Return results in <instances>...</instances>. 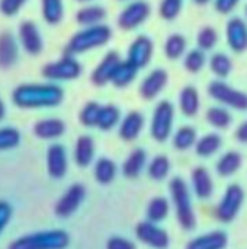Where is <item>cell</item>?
I'll return each mask as SVG.
<instances>
[{
  "mask_svg": "<svg viewBox=\"0 0 247 249\" xmlns=\"http://www.w3.org/2000/svg\"><path fill=\"white\" fill-rule=\"evenodd\" d=\"M208 95L224 105L226 108H231L236 111H247V93L239 90L223 80H214L207 88Z\"/></svg>",
  "mask_w": 247,
  "mask_h": 249,
  "instance_id": "8992f818",
  "label": "cell"
},
{
  "mask_svg": "<svg viewBox=\"0 0 247 249\" xmlns=\"http://www.w3.org/2000/svg\"><path fill=\"white\" fill-rule=\"evenodd\" d=\"M169 193L179 225L185 231H194L197 226V214L194 212L191 191L186 182L182 178L175 177L169 184Z\"/></svg>",
  "mask_w": 247,
  "mask_h": 249,
  "instance_id": "7a4b0ae2",
  "label": "cell"
},
{
  "mask_svg": "<svg viewBox=\"0 0 247 249\" xmlns=\"http://www.w3.org/2000/svg\"><path fill=\"white\" fill-rule=\"evenodd\" d=\"M122 1H124V0H122Z\"/></svg>",
  "mask_w": 247,
  "mask_h": 249,
  "instance_id": "db71d44e",
  "label": "cell"
},
{
  "mask_svg": "<svg viewBox=\"0 0 247 249\" xmlns=\"http://www.w3.org/2000/svg\"><path fill=\"white\" fill-rule=\"evenodd\" d=\"M172 140H173V147L183 152V150H188L191 147H195V144L198 142V134H197V130L194 127L183 125L173 134Z\"/></svg>",
  "mask_w": 247,
  "mask_h": 249,
  "instance_id": "1f68e13d",
  "label": "cell"
},
{
  "mask_svg": "<svg viewBox=\"0 0 247 249\" xmlns=\"http://www.w3.org/2000/svg\"><path fill=\"white\" fill-rule=\"evenodd\" d=\"M47 169L51 178L60 179L67 172V153L63 144H51L47 152Z\"/></svg>",
  "mask_w": 247,
  "mask_h": 249,
  "instance_id": "2e32d148",
  "label": "cell"
},
{
  "mask_svg": "<svg viewBox=\"0 0 247 249\" xmlns=\"http://www.w3.org/2000/svg\"><path fill=\"white\" fill-rule=\"evenodd\" d=\"M150 15V4L146 0H135L130 3L118 16V26L124 31H132L138 28Z\"/></svg>",
  "mask_w": 247,
  "mask_h": 249,
  "instance_id": "30bf717a",
  "label": "cell"
},
{
  "mask_svg": "<svg viewBox=\"0 0 247 249\" xmlns=\"http://www.w3.org/2000/svg\"><path fill=\"white\" fill-rule=\"evenodd\" d=\"M195 3H198V4H207L210 0H194Z\"/></svg>",
  "mask_w": 247,
  "mask_h": 249,
  "instance_id": "f907efd6",
  "label": "cell"
},
{
  "mask_svg": "<svg viewBox=\"0 0 247 249\" xmlns=\"http://www.w3.org/2000/svg\"><path fill=\"white\" fill-rule=\"evenodd\" d=\"M229 244V236L223 231H213L199 235L188 242L185 249H226Z\"/></svg>",
  "mask_w": 247,
  "mask_h": 249,
  "instance_id": "d6986e66",
  "label": "cell"
},
{
  "mask_svg": "<svg viewBox=\"0 0 247 249\" xmlns=\"http://www.w3.org/2000/svg\"><path fill=\"white\" fill-rule=\"evenodd\" d=\"M70 244V236L64 231H45L32 235H25L10 244L9 249H66Z\"/></svg>",
  "mask_w": 247,
  "mask_h": 249,
  "instance_id": "277c9868",
  "label": "cell"
},
{
  "mask_svg": "<svg viewBox=\"0 0 247 249\" xmlns=\"http://www.w3.org/2000/svg\"><path fill=\"white\" fill-rule=\"evenodd\" d=\"M26 3V0H0V12L6 16H13Z\"/></svg>",
  "mask_w": 247,
  "mask_h": 249,
  "instance_id": "ee69618b",
  "label": "cell"
},
{
  "mask_svg": "<svg viewBox=\"0 0 247 249\" xmlns=\"http://www.w3.org/2000/svg\"><path fill=\"white\" fill-rule=\"evenodd\" d=\"M41 3H42V16L45 22L55 25L63 19L64 15L63 0H41Z\"/></svg>",
  "mask_w": 247,
  "mask_h": 249,
  "instance_id": "8d00e7d4",
  "label": "cell"
},
{
  "mask_svg": "<svg viewBox=\"0 0 247 249\" xmlns=\"http://www.w3.org/2000/svg\"><path fill=\"white\" fill-rule=\"evenodd\" d=\"M4 114H6V108H4V104H3V101L0 99V120H3Z\"/></svg>",
  "mask_w": 247,
  "mask_h": 249,
  "instance_id": "681fc988",
  "label": "cell"
},
{
  "mask_svg": "<svg viewBox=\"0 0 247 249\" xmlns=\"http://www.w3.org/2000/svg\"><path fill=\"white\" fill-rule=\"evenodd\" d=\"M183 66H185V69L189 73H198V71H201L202 67L205 66V54H204V51L199 50V48L191 50L185 55Z\"/></svg>",
  "mask_w": 247,
  "mask_h": 249,
  "instance_id": "60d3db41",
  "label": "cell"
},
{
  "mask_svg": "<svg viewBox=\"0 0 247 249\" xmlns=\"http://www.w3.org/2000/svg\"><path fill=\"white\" fill-rule=\"evenodd\" d=\"M121 123V111L115 105H103L98 118V128L102 131H109Z\"/></svg>",
  "mask_w": 247,
  "mask_h": 249,
  "instance_id": "836d02e7",
  "label": "cell"
},
{
  "mask_svg": "<svg viewBox=\"0 0 247 249\" xmlns=\"http://www.w3.org/2000/svg\"><path fill=\"white\" fill-rule=\"evenodd\" d=\"M19 38L22 42V47L26 53L36 55L42 50V38L36 28V25L31 20H25L19 26Z\"/></svg>",
  "mask_w": 247,
  "mask_h": 249,
  "instance_id": "e0dca14e",
  "label": "cell"
},
{
  "mask_svg": "<svg viewBox=\"0 0 247 249\" xmlns=\"http://www.w3.org/2000/svg\"><path fill=\"white\" fill-rule=\"evenodd\" d=\"M64 98V92L57 85H20L13 93V102L20 108L57 107Z\"/></svg>",
  "mask_w": 247,
  "mask_h": 249,
  "instance_id": "6da1fadb",
  "label": "cell"
},
{
  "mask_svg": "<svg viewBox=\"0 0 247 249\" xmlns=\"http://www.w3.org/2000/svg\"><path fill=\"white\" fill-rule=\"evenodd\" d=\"M121 57L118 53L115 51H109L102 60L100 63L96 66V69L92 71V82L96 86H105L106 83L112 82V77L115 74V70L118 69V66L121 64Z\"/></svg>",
  "mask_w": 247,
  "mask_h": 249,
  "instance_id": "4fadbf2b",
  "label": "cell"
},
{
  "mask_svg": "<svg viewBox=\"0 0 247 249\" xmlns=\"http://www.w3.org/2000/svg\"><path fill=\"white\" fill-rule=\"evenodd\" d=\"M191 181H192V190H194L195 196L199 200H207V198H210L213 196V193H214V182H213L211 174L208 172L207 168L197 166L192 171Z\"/></svg>",
  "mask_w": 247,
  "mask_h": 249,
  "instance_id": "ac0fdd59",
  "label": "cell"
},
{
  "mask_svg": "<svg viewBox=\"0 0 247 249\" xmlns=\"http://www.w3.org/2000/svg\"><path fill=\"white\" fill-rule=\"evenodd\" d=\"M147 163V155L143 149H134L122 163V174L127 178H137Z\"/></svg>",
  "mask_w": 247,
  "mask_h": 249,
  "instance_id": "d4e9b609",
  "label": "cell"
},
{
  "mask_svg": "<svg viewBox=\"0 0 247 249\" xmlns=\"http://www.w3.org/2000/svg\"><path fill=\"white\" fill-rule=\"evenodd\" d=\"M137 73H138V69L132 63H130L128 60L121 61V64L118 66L112 77V85L116 88H125L134 82V79L137 77Z\"/></svg>",
  "mask_w": 247,
  "mask_h": 249,
  "instance_id": "d6a6232c",
  "label": "cell"
},
{
  "mask_svg": "<svg viewBox=\"0 0 247 249\" xmlns=\"http://www.w3.org/2000/svg\"><path fill=\"white\" fill-rule=\"evenodd\" d=\"M199 107H201V99H199V93H198L197 88L185 86L181 90V95H179L181 112L185 117L192 118V117H195L199 112Z\"/></svg>",
  "mask_w": 247,
  "mask_h": 249,
  "instance_id": "44dd1931",
  "label": "cell"
},
{
  "mask_svg": "<svg viewBox=\"0 0 247 249\" xmlns=\"http://www.w3.org/2000/svg\"><path fill=\"white\" fill-rule=\"evenodd\" d=\"M170 212V203L167 198L165 197H154L148 201L147 204V210H146V216L148 222L153 223H160L163 222Z\"/></svg>",
  "mask_w": 247,
  "mask_h": 249,
  "instance_id": "83f0119b",
  "label": "cell"
},
{
  "mask_svg": "<svg viewBox=\"0 0 247 249\" xmlns=\"http://www.w3.org/2000/svg\"><path fill=\"white\" fill-rule=\"evenodd\" d=\"M106 249H137V247L124 236H111L106 242Z\"/></svg>",
  "mask_w": 247,
  "mask_h": 249,
  "instance_id": "f6af8a7d",
  "label": "cell"
},
{
  "mask_svg": "<svg viewBox=\"0 0 247 249\" xmlns=\"http://www.w3.org/2000/svg\"><path fill=\"white\" fill-rule=\"evenodd\" d=\"M64 131H66V124L61 120H58V118L41 120L33 127L35 136L39 137V139H44V140L57 139V137L63 136Z\"/></svg>",
  "mask_w": 247,
  "mask_h": 249,
  "instance_id": "603a6c76",
  "label": "cell"
},
{
  "mask_svg": "<svg viewBox=\"0 0 247 249\" xmlns=\"http://www.w3.org/2000/svg\"><path fill=\"white\" fill-rule=\"evenodd\" d=\"M106 18V10L102 6H86L82 7L77 13H76V20L77 23H80L82 26H95V25H100V22Z\"/></svg>",
  "mask_w": 247,
  "mask_h": 249,
  "instance_id": "f1b7e54d",
  "label": "cell"
},
{
  "mask_svg": "<svg viewBox=\"0 0 247 249\" xmlns=\"http://www.w3.org/2000/svg\"><path fill=\"white\" fill-rule=\"evenodd\" d=\"M210 67H211L213 73H214L217 77L224 79V77H227V76L231 73V70H233V61H231V58H230L227 54H224V53H217V54H214V55L211 57V60H210Z\"/></svg>",
  "mask_w": 247,
  "mask_h": 249,
  "instance_id": "74e56055",
  "label": "cell"
},
{
  "mask_svg": "<svg viewBox=\"0 0 247 249\" xmlns=\"http://www.w3.org/2000/svg\"><path fill=\"white\" fill-rule=\"evenodd\" d=\"M144 128V117L138 111L128 112L119 123V136L125 142L135 140Z\"/></svg>",
  "mask_w": 247,
  "mask_h": 249,
  "instance_id": "ffe728a7",
  "label": "cell"
},
{
  "mask_svg": "<svg viewBox=\"0 0 247 249\" xmlns=\"http://www.w3.org/2000/svg\"><path fill=\"white\" fill-rule=\"evenodd\" d=\"M186 51V39L181 34H172L165 42V54L170 60L181 58Z\"/></svg>",
  "mask_w": 247,
  "mask_h": 249,
  "instance_id": "d590c367",
  "label": "cell"
},
{
  "mask_svg": "<svg viewBox=\"0 0 247 249\" xmlns=\"http://www.w3.org/2000/svg\"><path fill=\"white\" fill-rule=\"evenodd\" d=\"M86 196V190L82 184H73L57 201L55 204V214L58 217H68L71 216L83 203Z\"/></svg>",
  "mask_w": 247,
  "mask_h": 249,
  "instance_id": "8fae6325",
  "label": "cell"
},
{
  "mask_svg": "<svg viewBox=\"0 0 247 249\" xmlns=\"http://www.w3.org/2000/svg\"><path fill=\"white\" fill-rule=\"evenodd\" d=\"M17 60V44L10 32L0 34V69L12 67Z\"/></svg>",
  "mask_w": 247,
  "mask_h": 249,
  "instance_id": "7402d4cb",
  "label": "cell"
},
{
  "mask_svg": "<svg viewBox=\"0 0 247 249\" xmlns=\"http://www.w3.org/2000/svg\"><path fill=\"white\" fill-rule=\"evenodd\" d=\"M245 203V190L239 184H231L224 191L221 200L217 204L215 216L223 223H230L239 214Z\"/></svg>",
  "mask_w": 247,
  "mask_h": 249,
  "instance_id": "52a82bcc",
  "label": "cell"
},
{
  "mask_svg": "<svg viewBox=\"0 0 247 249\" xmlns=\"http://www.w3.org/2000/svg\"><path fill=\"white\" fill-rule=\"evenodd\" d=\"M223 146V139L217 133H208L198 139L195 144V152L201 158H211L215 155Z\"/></svg>",
  "mask_w": 247,
  "mask_h": 249,
  "instance_id": "4316f807",
  "label": "cell"
},
{
  "mask_svg": "<svg viewBox=\"0 0 247 249\" xmlns=\"http://www.w3.org/2000/svg\"><path fill=\"white\" fill-rule=\"evenodd\" d=\"M12 216V209L6 201H0V233L1 231L6 228V225L9 223Z\"/></svg>",
  "mask_w": 247,
  "mask_h": 249,
  "instance_id": "bcb514c9",
  "label": "cell"
},
{
  "mask_svg": "<svg viewBox=\"0 0 247 249\" xmlns=\"http://www.w3.org/2000/svg\"><path fill=\"white\" fill-rule=\"evenodd\" d=\"M245 10H246V16H247V4H246V9H245Z\"/></svg>",
  "mask_w": 247,
  "mask_h": 249,
  "instance_id": "f5cc1de1",
  "label": "cell"
},
{
  "mask_svg": "<svg viewBox=\"0 0 247 249\" xmlns=\"http://www.w3.org/2000/svg\"><path fill=\"white\" fill-rule=\"evenodd\" d=\"M173 124H175V107L169 101L159 102L153 111L151 121H150L151 137L159 143L166 142L172 136Z\"/></svg>",
  "mask_w": 247,
  "mask_h": 249,
  "instance_id": "5b68a950",
  "label": "cell"
},
{
  "mask_svg": "<svg viewBox=\"0 0 247 249\" xmlns=\"http://www.w3.org/2000/svg\"><path fill=\"white\" fill-rule=\"evenodd\" d=\"M236 139L240 142V143H247V120L243 121L239 128L236 130Z\"/></svg>",
  "mask_w": 247,
  "mask_h": 249,
  "instance_id": "c3c4849f",
  "label": "cell"
},
{
  "mask_svg": "<svg viewBox=\"0 0 247 249\" xmlns=\"http://www.w3.org/2000/svg\"><path fill=\"white\" fill-rule=\"evenodd\" d=\"M205 120L210 125L218 130H226L231 125L233 117L226 107H211L207 109Z\"/></svg>",
  "mask_w": 247,
  "mask_h": 249,
  "instance_id": "4dcf8cb0",
  "label": "cell"
},
{
  "mask_svg": "<svg viewBox=\"0 0 247 249\" xmlns=\"http://www.w3.org/2000/svg\"><path fill=\"white\" fill-rule=\"evenodd\" d=\"M19 140H20V134L17 130L12 127L0 128V150L16 147L19 144Z\"/></svg>",
  "mask_w": 247,
  "mask_h": 249,
  "instance_id": "b9f144b4",
  "label": "cell"
},
{
  "mask_svg": "<svg viewBox=\"0 0 247 249\" xmlns=\"http://www.w3.org/2000/svg\"><path fill=\"white\" fill-rule=\"evenodd\" d=\"M226 36L229 47L236 53H243L247 48V25L240 18H231L227 22Z\"/></svg>",
  "mask_w": 247,
  "mask_h": 249,
  "instance_id": "9a60e30c",
  "label": "cell"
},
{
  "mask_svg": "<svg viewBox=\"0 0 247 249\" xmlns=\"http://www.w3.org/2000/svg\"><path fill=\"white\" fill-rule=\"evenodd\" d=\"M154 53V44L147 35L137 36L128 48V61L132 63L138 70L146 67Z\"/></svg>",
  "mask_w": 247,
  "mask_h": 249,
  "instance_id": "7c38bea8",
  "label": "cell"
},
{
  "mask_svg": "<svg viewBox=\"0 0 247 249\" xmlns=\"http://www.w3.org/2000/svg\"><path fill=\"white\" fill-rule=\"evenodd\" d=\"M77 1H89V0H77Z\"/></svg>",
  "mask_w": 247,
  "mask_h": 249,
  "instance_id": "816d5d0a",
  "label": "cell"
},
{
  "mask_svg": "<svg viewBox=\"0 0 247 249\" xmlns=\"http://www.w3.org/2000/svg\"><path fill=\"white\" fill-rule=\"evenodd\" d=\"M218 41V34L217 31L213 28V26H205L202 28L198 35H197V44H198V48L202 50V51H208V50H213L215 47Z\"/></svg>",
  "mask_w": 247,
  "mask_h": 249,
  "instance_id": "ab89813d",
  "label": "cell"
},
{
  "mask_svg": "<svg viewBox=\"0 0 247 249\" xmlns=\"http://www.w3.org/2000/svg\"><path fill=\"white\" fill-rule=\"evenodd\" d=\"M112 36V31L108 25H95L87 26L79 32H76L66 45V55H76L93 48H99L109 42Z\"/></svg>",
  "mask_w": 247,
  "mask_h": 249,
  "instance_id": "3957f363",
  "label": "cell"
},
{
  "mask_svg": "<svg viewBox=\"0 0 247 249\" xmlns=\"http://www.w3.org/2000/svg\"><path fill=\"white\" fill-rule=\"evenodd\" d=\"M93 175H95V179L99 184H102V185L111 184L116 177V165H115V162L112 159H109V158L98 159V162L95 163Z\"/></svg>",
  "mask_w": 247,
  "mask_h": 249,
  "instance_id": "f546056e",
  "label": "cell"
},
{
  "mask_svg": "<svg viewBox=\"0 0 247 249\" xmlns=\"http://www.w3.org/2000/svg\"><path fill=\"white\" fill-rule=\"evenodd\" d=\"M182 9V0H162L159 12L160 16L166 20L175 19Z\"/></svg>",
  "mask_w": 247,
  "mask_h": 249,
  "instance_id": "7bdbcfd3",
  "label": "cell"
},
{
  "mask_svg": "<svg viewBox=\"0 0 247 249\" xmlns=\"http://www.w3.org/2000/svg\"><path fill=\"white\" fill-rule=\"evenodd\" d=\"M243 163V159H242V155L239 152H234V150H230L227 153H224L218 160H217V165H215V171L220 177H231L234 175L240 166Z\"/></svg>",
  "mask_w": 247,
  "mask_h": 249,
  "instance_id": "484cf974",
  "label": "cell"
},
{
  "mask_svg": "<svg viewBox=\"0 0 247 249\" xmlns=\"http://www.w3.org/2000/svg\"><path fill=\"white\" fill-rule=\"evenodd\" d=\"M167 80H169V74L165 69H154L141 82L140 95L147 101L154 99L166 88Z\"/></svg>",
  "mask_w": 247,
  "mask_h": 249,
  "instance_id": "5bb4252c",
  "label": "cell"
},
{
  "mask_svg": "<svg viewBox=\"0 0 247 249\" xmlns=\"http://www.w3.org/2000/svg\"><path fill=\"white\" fill-rule=\"evenodd\" d=\"M148 177L154 181H163L170 172V160L165 155L154 156L147 166Z\"/></svg>",
  "mask_w": 247,
  "mask_h": 249,
  "instance_id": "e575fe53",
  "label": "cell"
},
{
  "mask_svg": "<svg viewBox=\"0 0 247 249\" xmlns=\"http://www.w3.org/2000/svg\"><path fill=\"white\" fill-rule=\"evenodd\" d=\"M240 0H215V9L220 13H230Z\"/></svg>",
  "mask_w": 247,
  "mask_h": 249,
  "instance_id": "7dc6e473",
  "label": "cell"
},
{
  "mask_svg": "<svg viewBox=\"0 0 247 249\" xmlns=\"http://www.w3.org/2000/svg\"><path fill=\"white\" fill-rule=\"evenodd\" d=\"M135 236L140 242L153 249H167L170 244L169 233L153 222H140L135 226Z\"/></svg>",
  "mask_w": 247,
  "mask_h": 249,
  "instance_id": "9c48e42d",
  "label": "cell"
},
{
  "mask_svg": "<svg viewBox=\"0 0 247 249\" xmlns=\"http://www.w3.org/2000/svg\"><path fill=\"white\" fill-rule=\"evenodd\" d=\"M95 142L90 136H80L74 147V160L80 168H86L95 158Z\"/></svg>",
  "mask_w": 247,
  "mask_h": 249,
  "instance_id": "cb8c5ba5",
  "label": "cell"
},
{
  "mask_svg": "<svg viewBox=\"0 0 247 249\" xmlns=\"http://www.w3.org/2000/svg\"><path fill=\"white\" fill-rule=\"evenodd\" d=\"M80 73L82 66L73 55H64L63 58L42 67V76L51 80H73L79 77Z\"/></svg>",
  "mask_w": 247,
  "mask_h": 249,
  "instance_id": "ba28073f",
  "label": "cell"
},
{
  "mask_svg": "<svg viewBox=\"0 0 247 249\" xmlns=\"http://www.w3.org/2000/svg\"><path fill=\"white\" fill-rule=\"evenodd\" d=\"M100 105L98 102H87L83 109L80 111L79 120L83 125L86 127H96L98 125V118L100 114Z\"/></svg>",
  "mask_w": 247,
  "mask_h": 249,
  "instance_id": "f35d334b",
  "label": "cell"
}]
</instances>
